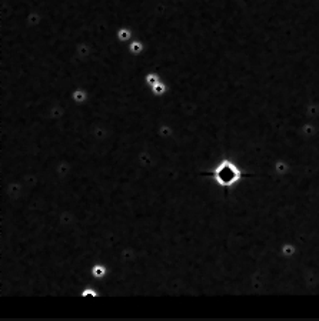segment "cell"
Listing matches in <instances>:
<instances>
[{
	"label": "cell",
	"mask_w": 319,
	"mask_h": 321,
	"mask_svg": "<svg viewBox=\"0 0 319 321\" xmlns=\"http://www.w3.org/2000/svg\"><path fill=\"white\" fill-rule=\"evenodd\" d=\"M239 171L230 163H223L215 173V178L220 186H232L239 178Z\"/></svg>",
	"instance_id": "cell-1"
}]
</instances>
